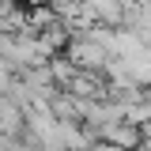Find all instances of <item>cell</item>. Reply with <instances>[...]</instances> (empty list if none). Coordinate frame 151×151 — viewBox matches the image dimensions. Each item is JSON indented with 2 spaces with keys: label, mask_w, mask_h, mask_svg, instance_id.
<instances>
[{
  "label": "cell",
  "mask_w": 151,
  "mask_h": 151,
  "mask_svg": "<svg viewBox=\"0 0 151 151\" xmlns=\"http://www.w3.org/2000/svg\"><path fill=\"white\" fill-rule=\"evenodd\" d=\"M30 8H49V0H27Z\"/></svg>",
  "instance_id": "cell-1"
}]
</instances>
